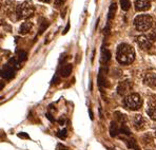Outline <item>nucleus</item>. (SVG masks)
I'll return each mask as SVG.
<instances>
[{
	"instance_id": "obj_1",
	"label": "nucleus",
	"mask_w": 156,
	"mask_h": 150,
	"mask_svg": "<svg viewBox=\"0 0 156 150\" xmlns=\"http://www.w3.org/2000/svg\"><path fill=\"white\" fill-rule=\"evenodd\" d=\"M116 58L118 63H121V65H129L134 60L135 51L131 46L127 45V43H121L117 48Z\"/></svg>"
},
{
	"instance_id": "obj_2",
	"label": "nucleus",
	"mask_w": 156,
	"mask_h": 150,
	"mask_svg": "<svg viewBox=\"0 0 156 150\" xmlns=\"http://www.w3.org/2000/svg\"><path fill=\"white\" fill-rule=\"evenodd\" d=\"M35 9L32 2L24 1L16 8V15L18 19H28L34 15Z\"/></svg>"
},
{
	"instance_id": "obj_3",
	"label": "nucleus",
	"mask_w": 156,
	"mask_h": 150,
	"mask_svg": "<svg viewBox=\"0 0 156 150\" xmlns=\"http://www.w3.org/2000/svg\"><path fill=\"white\" fill-rule=\"evenodd\" d=\"M153 19L149 15H138L136 18L134 19V26L137 31L144 32L148 31L152 26Z\"/></svg>"
},
{
	"instance_id": "obj_4",
	"label": "nucleus",
	"mask_w": 156,
	"mask_h": 150,
	"mask_svg": "<svg viewBox=\"0 0 156 150\" xmlns=\"http://www.w3.org/2000/svg\"><path fill=\"white\" fill-rule=\"evenodd\" d=\"M124 105L127 109L132 110V111H136V110L140 109V107L142 106V100L137 93H133L124 98Z\"/></svg>"
},
{
	"instance_id": "obj_5",
	"label": "nucleus",
	"mask_w": 156,
	"mask_h": 150,
	"mask_svg": "<svg viewBox=\"0 0 156 150\" xmlns=\"http://www.w3.org/2000/svg\"><path fill=\"white\" fill-rule=\"evenodd\" d=\"M137 43L140 49L149 50L153 45V39L151 38L150 35H140L137 37Z\"/></svg>"
},
{
	"instance_id": "obj_6",
	"label": "nucleus",
	"mask_w": 156,
	"mask_h": 150,
	"mask_svg": "<svg viewBox=\"0 0 156 150\" xmlns=\"http://www.w3.org/2000/svg\"><path fill=\"white\" fill-rule=\"evenodd\" d=\"M151 8L150 0H136L135 1V10L138 12H144Z\"/></svg>"
},
{
	"instance_id": "obj_7",
	"label": "nucleus",
	"mask_w": 156,
	"mask_h": 150,
	"mask_svg": "<svg viewBox=\"0 0 156 150\" xmlns=\"http://www.w3.org/2000/svg\"><path fill=\"white\" fill-rule=\"evenodd\" d=\"M131 88H132L131 83H129V81H122V83H120L119 85H118L117 93L119 94L120 96H124V95H126L129 91H130Z\"/></svg>"
},
{
	"instance_id": "obj_8",
	"label": "nucleus",
	"mask_w": 156,
	"mask_h": 150,
	"mask_svg": "<svg viewBox=\"0 0 156 150\" xmlns=\"http://www.w3.org/2000/svg\"><path fill=\"white\" fill-rule=\"evenodd\" d=\"M14 73H15V69L12 67V66L8 65V63L4 66L1 70V76L5 79H11L13 76H14Z\"/></svg>"
},
{
	"instance_id": "obj_9",
	"label": "nucleus",
	"mask_w": 156,
	"mask_h": 150,
	"mask_svg": "<svg viewBox=\"0 0 156 150\" xmlns=\"http://www.w3.org/2000/svg\"><path fill=\"white\" fill-rule=\"evenodd\" d=\"M133 126L136 130H141L142 128H144L146 120L144 118V116L140 115V114H136L134 116V120H133Z\"/></svg>"
},
{
	"instance_id": "obj_10",
	"label": "nucleus",
	"mask_w": 156,
	"mask_h": 150,
	"mask_svg": "<svg viewBox=\"0 0 156 150\" xmlns=\"http://www.w3.org/2000/svg\"><path fill=\"white\" fill-rule=\"evenodd\" d=\"M144 83L150 87L156 86V74L154 73H147L144 77Z\"/></svg>"
},
{
	"instance_id": "obj_11",
	"label": "nucleus",
	"mask_w": 156,
	"mask_h": 150,
	"mask_svg": "<svg viewBox=\"0 0 156 150\" xmlns=\"http://www.w3.org/2000/svg\"><path fill=\"white\" fill-rule=\"evenodd\" d=\"M33 28V23L30 22V21H25V22H23L21 26H20V29H19V33L22 35L26 34V33H29L31 30H32Z\"/></svg>"
},
{
	"instance_id": "obj_12",
	"label": "nucleus",
	"mask_w": 156,
	"mask_h": 150,
	"mask_svg": "<svg viewBox=\"0 0 156 150\" xmlns=\"http://www.w3.org/2000/svg\"><path fill=\"white\" fill-rule=\"evenodd\" d=\"M72 65L71 63H68V65L63 66V67L61 68V70H60V75H61L62 77H68L69 75L71 74V72H72Z\"/></svg>"
},
{
	"instance_id": "obj_13",
	"label": "nucleus",
	"mask_w": 156,
	"mask_h": 150,
	"mask_svg": "<svg viewBox=\"0 0 156 150\" xmlns=\"http://www.w3.org/2000/svg\"><path fill=\"white\" fill-rule=\"evenodd\" d=\"M118 134H119V127L115 122H112L110 126V135L114 138V136H117Z\"/></svg>"
},
{
	"instance_id": "obj_14",
	"label": "nucleus",
	"mask_w": 156,
	"mask_h": 150,
	"mask_svg": "<svg viewBox=\"0 0 156 150\" xmlns=\"http://www.w3.org/2000/svg\"><path fill=\"white\" fill-rule=\"evenodd\" d=\"M111 58V52L109 50H102L101 53V61L102 63H107Z\"/></svg>"
},
{
	"instance_id": "obj_15",
	"label": "nucleus",
	"mask_w": 156,
	"mask_h": 150,
	"mask_svg": "<svg viewBox=\"0 0 156 150\" xmlns=\"http://www.w3.org/2000/svg\"><path fill=\"white\" fill-rule=\"evenodd\" d=\"M147 113L150 116L151 120L156 121V106H153V107H150L148 110H147Z\"/></svg>"
},
{
	"instance_id": "obj_16",
	"label": "nucleus",
	"mask_w": 156,
	"mask_h": 150,
	"mask_svg": "<svg viewBox=\"0 0 156 150\" xmlns=\"http://www.w3.org/2000/svg\"><path fill=\"white\" fill-rule=\"evenodd\" d=\"M114 115H115V118H116V120L119 123H121V124H124V123L127 122V118L124 114H121L120 112H115Z\"/></svg>"
},
{
	"instance_id": "obj_17",
	"label": "nucleus",
	"mask_w": 156,
	"mask_h": 150,
	"mask_svg": "<svg viewBox=\"0 0 156 150\" xmlns=\"http://www.w3.org/2000/svg\"><path fill=\"white\" fill-rule=\"evenodd\" d=\"M115 12H116V4L112 3V4H111V6H110V10H109V14H108V19H109V20H111V19L114 17Z\"/></svg>"
},
{
	"instance_id": "obj_18",
	"label": "nucleus",
	"mask_w": 156,
	"mask_h": 150,
	"mask_svg": "<svg viewBox=\"0 0 156 150\" xmlns=\"http://www.w3.org/2000/svg\"><path fill=\"white\" fill-rule=\"evenodd\" d=\"M120 6H121L122 11H128L131 6L130 0H120Z\"/></svg>"
},
{
	"instance_id": "obj_19",
	"label": "nucleus",
	"mask_w": 156,
	"mask_h": 150,
	"mask_svg": "<svg viewBox=\"0 0 156 150\" xmlns=\"http://www.w3.org/2000/svg\"><path fill=\"white\" fill-rule=\"evenodd\" d=\"M126 144L128 145V147L129 148H131V149H134V150H139V148H138V146H137V144H136V142L135 141H131V140H126Z\"/></svg>"
},
{
	"instance_id": "obj_20",
	"label": "nucleus",
	"mask_w": 156,
	"mask_h": 150,
	"mask_svg": "<svg viewBox=\"0 0 156 150\" xmlns=\"http://www.w3.org/2000/svg\"><path fill=\"white\" fill-rule=\"evenodd\" d=\"M119 133H121V134H124V135H130L131 134V132H130V130H129V128L127 127L126 125H121V127L119 128Z\"/></svg>"
},
{
	"instance_id": "obj_21",
	"label": "nucleus",
	"mask_w": 156,
	"mask_h": 150,
	"mask_svg": "<svg viewBox=\"0 0 156 150\" xmlns=\"http://www.w3.org/2000/svg\"><path fill=\"white\" fill-rule=\"evenodd\" d=\"M66 135H68V131H66V129L59 130L58 133H57V136H58L59 138H61V140H64V138H66Z\"/></svg>"
},
{
	"instance_id": "obj_22",
	"label": "nucleus",
	"mask_w": 156,
	"mask_h": 150,
	"mask_svg": "<svg viewBox=\"0 0 156 150\" xmlns=\"http://www.w3.org/2000/svg\"><path fill=\"white\" fill-rule=\"evenodd\" d=\"M26 57H28V54H26L24 51H21V52L18 53V60L21 63V61H24L26 59Z\"/></svg>"
},
{
	"instance_id": "obj_23",
	"label": "nucleus",
	"mask_w": 156,
	"mask_h": 150,
	"mask_svg": "<svg viewBox=\"0 0 156 150\" xmlns=\"http://www.w3.org/2000/svg\"><path fill=\"white\" fill-rule=\"evenodd\" d=\"M98 85H99L100 87L103 86V85H106V79L103 78V75H102L101 71H100L99 75H98Z\"/></svg>"
},
{
	"instance_id": "obj_24",
	"label": "nucleus",
	"mask_w": 156,
	"mask_h": 150,
	"mask_svg": "<svg viewBox=\"0 0 156 150\" xmlns=\"http://www.w3.org/2000/svg\"><path fill=\"white\" fill-rule=\"evenodd\" d=\"M142 141H144V143H148V144H150L151 142H152V136H151V134H149V133H147V134H144V136H142Z\"/></svg>"
},
{
	"instance_id": "obj_25",
	"label": "nucleus",
	"mask_w": 156,
	"mask_h": 150,
	"mask_svg": "<svg viewBox=\"0 0 156 150\" xmlns=\"http://www.w3.org/2000/svg\"><path fill=\"white\" fill-rule=\"evenodd\" d=\"M40 25H41V26H40V32H39V33H40V34H41V33L44 31V29H46V26H48L49 23H48V21H46V20H44V19H42V23H40Z\"/></svg>"
},
{
	"instance_id": "obj_26",
	"label": "nucleus",
	"mask_w": 156,
	"mask_h": 150,
	"mask_svg": "<svg viewBox=\"0 0 156 150\" xmlns=\"http://www.w3.org/2000/svg\"><path fill=\"white\" fill-rule=\"evenodd\" d=\"M66 2V0H55L54 2V5L56 6V8H59V6H61L62 4Z\"/></svg>"
},
{
	"instance_id": "obj_27",
	"label": "nucleus",
	"mask_w": 156,
	"mask_h": 150,
	"mask_svg": "<svg viewBox=\"0 0 156 150\" xmlns=\"http://www.w3.org/2000/svg\"><path fill=\"white\" fill-rule=\"evenodd\" d=\"M56 150H69V148L66 146H64V145H62L61 143H59V144H57Z\"/></svg>"
},
{
	"instance_id": "obj_28",
	"label": "nucleus",
	"mask_w": 156,
	"mask_h": 150,
	"mask_svg": "<svg viewBox=\"0 0 156 150\" xmlns=\"http://www.w3.org/2000/svg\"><path fill=\"white\" fill-rule=\"evenodd\" d=\"M150 36H151V38H152L153 40H156V26H155L154 29H153L152 32H151Z\"/></svg>"
},
{
	"instance_id": "obj_29",
	"label": "nucleus",
	"mask_w": 156,
	"mask_h": 150,
	"mask_svg": "<svg viewBox=\"0 0 156 150\" xmlns=\"http://www.w3.org/2000/svg\"><path fill=\"white\" fill-rule=\"evenodd\" d=\"M18 136L21 138H30V136H29L26 133H24V132H20V133H18Z\"/></svg>"
},
{
	"instance_id": "obj_30",
	"label": "nucleus",
	"mask_w": 156,
	"mask_h": 150,
	"mask_svg": "<svg viewBox=\"0 0 156 150\" xmlns=\"http://www.w3.org/2000/svg\"><path fill=\"white\" fill-rule=\"evenodd\" d=\"M46 118H49V120H50L51 121V122H54V118H52V114H50V113H46Z\"/></svg>"
},
{
	"instance_id": "obj_31",
	"label": "nucleus",
	"mask_w": 156,
	"mask_h": 150,
	"mask_svg": "<svg viewBox=\"0 0 156 150\" xmlns=\"http://www.w3.org/2000/svg\"><path fill=\"white\" fill-rule=\"evenodd\" d=\"M58 122H59V124H60V125H63V124H64V122H66V118H64L63 116H61V118H60L59 120H58Z\"/></svg>"
},
{
	"instance_id": "obj_32",
	"label": "nucleus",
	"mask_w": 156,
	"mask_h": 150,
	"mask_svg": "<svg viewBox=\"0 0 156 150\" xmlns=\"http://www.w3.org/2000/svg\"><path fill=\"white\" fill-rule=\"evenodd\" d=\"M69 29H70V25H69V23H68V26H66V28L64 29V31H63V32H62V34H66V32H68V31H69Z\"/></svg>"
},
{
	"instance_id": "obj_33",
	"label": "nucleus",
	"mask_w": 156,
	"mask_h": 150,
	"mask_svg": "<svg viewBox=\"0 0 156 150\" xmlns=\"http://www.w3.org/2000/svg\"><path fill=\"white\" fill-rule=\"evenodd\" d=\"M41 2H44V3H46V2H50L51 0H40Z\"/></svg>"
},
{
	"instance_id": "obj_34",
	"label": "nucleus",
	"mask_w": 156,
	"mask_h": 150,
	"mask_svg": "<svg viewBox=\"0 0 156 150\" xmlns=\"http://www.w3.org/2000/svg\"><path fill=\"white\" fill-rule=\"evenodd\" d=\"M155 135H156V131H155Z\"/></svg>"
}]
</instances>
